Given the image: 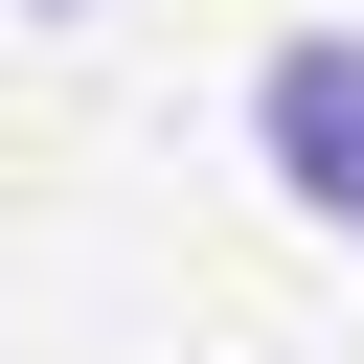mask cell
Wrapping results in <instances>:
<instances>
[{
	"label": "cell",
	"mask_w": 364,
	"mask_h": 364,
	"mask_svg": "<svg viewBox=\"0 0 364 364\" xmlns=\"http://www.w3.org/2000/svg\"><path fill=\"white\" fill-rule=\"evenodd\" d=\"M341 228H364V182H341Z\"/></svg>",
	"instance_id": "cell-2"
},
{
	"label": "cell",
	"mask_w": 364,
	"mask_h": 364,
	"mask_svg": "<svg viewBox=\"0 0 364 364\" xmlns=\"http://www.w3.org/2000/svg\"><path fill=\"white\" fill-rule=\"evenodd\" d=\"M46 23H68V0H46Z\"/></svg>",
	"instance_id": "cell-3"
},
{
	"label": "cell",
	"mask_w": 364,
	"mask_h": 364,
	"mask_svg": "<svg viewBox=\"0 0 364 364\" xmlns=\"http://www.w3.org/2000/svg\"><path fill=\"white\" fill-rule=\"evenodd\" d=\"M250 136H273V182H296V205H341V182H364V46H341V23H296V46L250 68Z\"/></svg>",
	"instance_id": "cell-1"
}]
</instances>
